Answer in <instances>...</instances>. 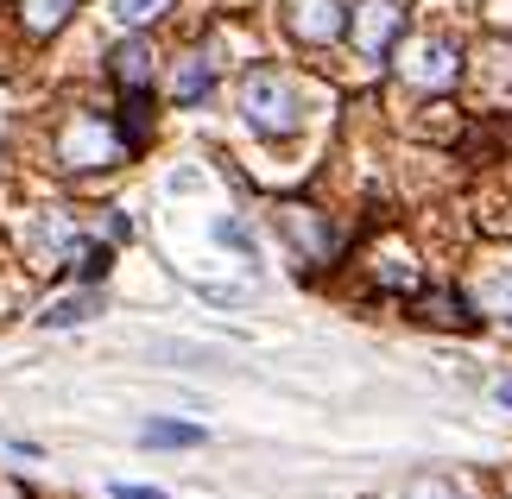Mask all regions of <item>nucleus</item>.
Here are the masks:
<instances>
[{
  "label": "nucleus",
  "instance_id": "obj_11",
  "mask_svg": "<svg viewBox=\"0 0 512 499\" xmlns=\"http://www.w3.org/2000/svg\"><path fill=\"white\" fill-rule=\"evenodd\" d=\"M108 259H114L108 247H83V253H76V272H83L89 285H95V278H108Z\"/></svg>",
  "mask_w": 512,
  "mask_h": 499
},
{
  "label": "nucleus",
  "instance_id": "obj_7",
  "mask_svg": "<svg viewBox=\"0 0 512 499\" xmlns=\"http://www.w3.org/2000/svg\"><path fill=\"white\" fill-rule=\"evenodd\" d=\"M209 83H215V70L203 64V57H190V64L177 70V89H171V95H177V102L190 108V102H203V95H209Z\"/></svg>",
  "mask_w": 512,
  "mask_h": 499
},
{
  "label": "nucleus",
  "instance_id": "obj_4",
  "mask_svg": "<svg viewBox=\"0 0 512 499\" xmlns=\"http://www.w3.org/2000/svg\"><path fill=\"white\" fill-rule=\"evenodd\" d=\"M291 7H298V13H291V26H298L310 45L348 32V7H342V0H291Z\"/></svg>",
  "mask_w": 512,
  "mask_h": 499
},
{
  "label": "nucleus",
  "instance_id": "obj_13",
  "mask_svg": "<svg viewBox=\"0 0 512 499\" xmlns=\"http://www.w3.org/2000/svg\"><path fill=\"white\" fill-rule=\"evenodd\" d=\"M114 499H165L159 487H114Z\"/></svg>",
  "mask_w": 512,
  "mask_h": 499
},
{
  "label": "nucleus",
  "instance_id": "obj_14",
  "mask_svg": "<svg viewBox=\"0 0 512 499\" xmlns=\"http://www.w3.org/2000/svg\"><path fill=\"white\" fill-rule=\"evenodd\" d=\"M500 405H506V411H512V379H506V386H500Z\"/></svg>",
  "mask_w": 512,
  "mask_h": 499
},
{
  "label": "nucleus",
  "instance_id": "obj_12",
  "mask_svg": "<svg viewBox=\"0 0 512 499\" xmlns=\"http://www.w3.org/2000/svg\"><path fill=\"white\" fill-rule=\"evenodd\" d=\"M215 234H222L228 247H241V253H253V241H247V228H241V222H222V228H215Z\"/></svg>",
  "mask_w": 512,
  "mask_h": 499
},
{
  "label": "nucleus",
  "instance_id": "obj_3",
  "mask_svg": "<svg viewBox=\"0 0 512 499\" xmlns=\"http://www.w3.org/2000/svg\"><path fill=\"white\" fill-rule=\"evenodd\" d=\"M399 70L411 76V83H424V89H449L462 76V51L449 45V38H411V45L399 51Z\"/></svg>",
  "mask_w": 512,
  "mask_h": 499
},
{
  "label": "nucleus",
  "instance_id": "obj_1",
  "mask_svg": "<svg viewBox=\"0 0 512 499\" xmlns=\"http://www.w3.org/2000/svg\"><path fill=\"white\" fill-rule=\"evenodd\" d=\"M241 108H247V121L260 133H291L298 127V89H291L279 70H247Z\"/></svg>",
  "mask_w": 512,
  "mask_h": 499
},
{
  "label": "nucleus",
  "instance_id": "obj_2",
  "mask_svg": "<svg viewBox=\"0 0 512 499\" xmlns=\"http://www.w3.org/2000/svg\"><path fill=\"white\" fill-rule=\"evenodd\" d=\"M348 38L361 57H392V45L405 38V0H361V7H348Z\"/></svg>",
  "mask_w": 512,
  "mask_h": 499
},
{
  "label": "nucleus",
  "instance_id": "obj_5",
  "mask_svg": "<svg viewBox=\"0 0 512 499\" xmlns=\"http://www.w3.org/2000/svg\"><path fill=\"white\" fill-rule=\"evenodd\" d=\"M114 83L121 89H152V45L146 38H127V45H114Z\"/></svg>",
  "mask_w": 512,
  "mask_h": 499
},
{
  "label": "nucleus",
  "instance_id": "obj_9",
  "mask_svg": "<svg viewBox=\"0 0 512 499\" xmlns=\"http://www.w3.org/2000/svg\"><path fill=\"white\" fill-rule=\"evenodd\" d=\"M165 7H171V0H108V13L121 19V26H133V32H140V26H152V19H159Z\"/></svg>",
  "mask_w": 512,
  "mask_h": 499
},
{
  "label": "nucleus",
  "instance_id": "obj_6",
  "mask_svg": "<svg viewBox=\"0 0 512 499\" xmlns=\"http://www.w3.org/2000/svg\"><path fill=\"white\" fill-rule=\"evenodd\" d=\"M140 443L146 449H196V443H203V430H196V424H146Z\"/></svg>",
  "mask_w": 512,
  "mask_h": 499
},
{
  "label": "nucleus",
  "instance_id": "obj_10",
  "mask_svg": "<svg viewBox=\"0 0 512 499\" xmlns=\"http://www.w3.org/2000/svg\"><path fill=\"white\" fill-rule=\"evenodd\" d=\"M89 310H95V297H64V304H51V310H45V329H76Z\"/></svg>",
  "mask_w": 512,
  "mask_h": 499
},
{
  "label": "nucleus",
  "instance_id": "obj_8",
  "mask_svg": "<svg viewBox=\"0 0 512 499\" xmlns=\"http://www.w3.org/2000/svg\"><path fill=\"white\" fill-rule=\"evenodd\" d=\"M76 13V0H26V26L32 32H57Z\"/></svg>",
  "mask_w": 512,
  "mask_h": 499
}]
</instances>
